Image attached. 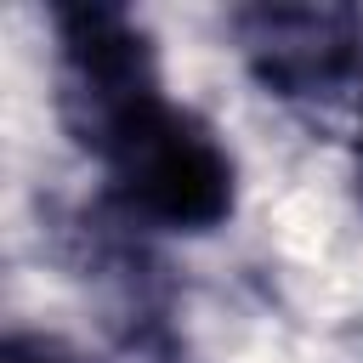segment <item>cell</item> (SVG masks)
I'll return each instance as SVG.
<instances>
[{
	"instance_id": "cell-1",
	"label": "cell",
	"mask_w": 363,
	"mask_h": 363,
	"mask_svg": "<svg viewBox=\"0 0 363 363\" xmlns=\"http://www.w3.org/2000/svg\"><path fill=\"white\" fill-rule=\"evenodd\" d=\"M57 108L68 136L85 153H108L136 119H147L164 102L159 57L147 28L119 6H57Z\"/></svg>"
},
{
	"instance_id": "cell-2",
	"label": "cell",
	"mask_w": 363,
	"mask_h": 363,
	"mask_svg": "<svg viewBox=\"0 0 363 363\" xmlns=\"http://www.w3.org/2000/svg\"><path fill=\"white\" fill-rule=\"evenodd\" d=\"M119 204L170 233H210L233 216V159L204 119L159 102L102 153Z\"/></svg>"
},
{
	"instance_id": "cell-3",
	"label": "cell",
	"mask_w": 363,
	"mask_h": 363,
	"mask_svg": "<svg viewBox=\"0 0 363 363\" xmlns=\"http://www.w3.org/2000/svg\"><path fill=\"white\" fill-rule=\"evenodd\" d=\"M255 79L278 96H329L363 57L352 6H250L233 17Z\"/></svg>"
},
{
	"instance_id": "cell-4",
	"label": "cell",
	"mask_w": 363,
	"mask_h": 363,
	"mask_svg": "<svg viewBox=\"0 0 363 363\" xmlns=\"http://www.w3.org/2000/svg\"><path fill=\"white\" fill-rule=\"evenodd\" d=\"M0 363H79V357L62 352V346L45 340V335H11V340L0 346Z\"/></svg>"
},
{
	"instance_id": "cell-5",
	"label": "cell",
	"mask_w": 363,
	"mask_h": 363,
	"mask_svg": "<svg viewBox=\"0 0 363 363\" xmlns=\"http://www.w3.org/2000/svg\"><path fill=\"white\" fill-rule=\"evenodd\" d=\"M357 182H363V136H357Z\"/></svg>"
}]
</instances>
